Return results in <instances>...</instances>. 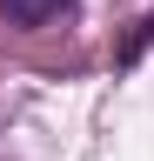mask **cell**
Masks as SVG:
<instances>
[{
  "instance_id": "1",
  "label": "cell",
  "mask_w": 154,
  "mask_h": 161,
  "mask_svg": "<svg viewBox=\"0 0 154 161\" xmlns=\"http://www.w3.org/2000/svg\"><path fill=\"white\" fill-rule=\"evenodd\" d=\"M0 7H7V20H13V27H40V20L61 7V0H0Z\"/></svg>"
}]
</instances>
